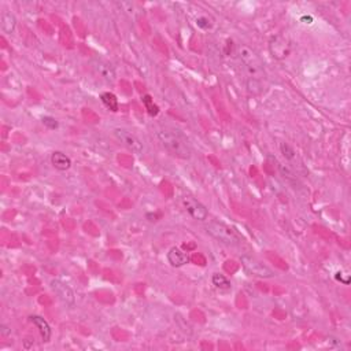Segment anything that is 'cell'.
Here are the masks:
<instances>
[{
	"label": "cell",
	"mask_w": 351,
	"mask_h": 351,
	"mask_svg": "<svg viewBox=\"0 0 351 351\" xmlns=\"http://www.w3.org/2000/svg\"><path fill=\"white\" fill-rule=\"evenodd\" d=\"M49 287H51V290L54 291V294L57 295L62 302L66 303V305H70V306L71 305H74V292H73V290H71L70 287L67 284H65L63 281L57 280V279H55V280H51Z\"/></svg>",
	"instance_id": "cell-9"
},
{
	"label": "cell",
	"mask_w": 351,
	"mask_h": 351,
	"mask_svg": "<svg viewBox=\"0 0 351 351\" xmlns=\"http://www.w3.org/2000/svg\"><path fill=\"white\" fill-rule=\"evenodd\" d=\"M269 49L273 58L276 59H284L290 55L291 53V44L288 40L283 37V36H274L270 43H269Z\"/></svg>",
	"instance_id": "cell-8"
},
{
	"label": "cell",
	"mask_w": 351,
	"mask_h": 351,
	"mask_svg": "<svg viewBox=\"0 0 351 351\" xmlns=\"http://www.w3.org/2000/svg\"><path fill=\"white\" fill-rule=\"evenodd\" d=\"M143 103H144L145 109L148 110L149 115L158 114V107L154 105V101L151 99V96H149V95H144V96H143Z\"/></svg>",
	"instance_id": "cell-18"
},
{
	"label": "cell",
	"mask_w": 351,
	"mask_h": 351,
	"mask_svg": "<svg viewBox=\"0 0 351 351\" xmlns=\"http://www.w3.org/2000/svg\"><path fill=\"white\" fill-rule=\"evenodd\" d=\"M31 321L36 325V328L39 329L40 335L43 338V342H49V339H51V327H49L48 322L40 316H32Z\"/></svg>",
	"instance_id": "cell-12"
},
{
	"label": "cell",
	"mask_w": 351,
	"mask_h": 351,
	"mask_svg": "<svg viewBox=\"0 0 351 351\" xmlns=\"http://www.w3.org/2000/svg\"><path fill=\"white\" fill-rule=\"evenodd\" d=\"M91 67L95 71V74L99 76L102 80H105L107 83H114L115 79H117L114 66L105 59H93L91 62Z\"/></svg>",
	"instance_id": "cell-7"
},
{
	"label": "cell",
	"mask_w": 351,
	"mask_h": 351,
	"mask_svg": "<svg viewBox=\"0 0 351 351\" xmlns=\"http://www.w3.org/2000/svg\"><path fill=\"white\" fill-rule=\"evenodd\" d=\"M51 163L57 170L65 171L69 170L71 167V159L66 155V154L61 153V151H55L51 155Z\"/></svg>",
	"instance_id": "cell-11"
},
{
	"label": "cell",
	"mask_w": 351,
	"mask_h": 351,
	"mask_svg": "<svg viewBox=\"0 0 351 351\" xmlns=\"http://www.w3.org/2000/svg\"><path fill=\"white\" fill-rule=\"evenodd\" d=\"M167 261L173 268H181L185 263L189 262V257L187 255V253L180 250L179 247H173L167 253Z\"/></svg>",
	"instance_id": "cell-10"
},
{
	"label": "cell",
	"mask_w": 351,
	"mask_h": 351,
	"mask_svg": "<svg viewBox=\"0 0 351 351\" xmlns=\"http://www.w3.org/2000/svg\"><path fill=\"white\" fill-rule=\"evenodd\" d=\"M102 103L113 113H117L118 111V99L115 96L114 93L111 92H103L101 95Z\"/></svg>",
	"instance_id": "cell-14"
},
{
	"label": "cell",
	"mask_w": 351,
	"mask_h": 351,
	"mask_svg": "<svg viewBox=\"0 0 351 351\" xmlns=\"http://www.w3.org/2000/svg\"><path fill=\"white\" fill-rule=\"evenodd\" d=\"M113 135L117 140L123 145L127 147L128 149H131L132 153L135 154H141L144 151V145L141 143V140L136 135H133L132 132L127 131V129H122V128H117L113 132Z\"/></svg>",
	"instance_id": "cell-5"
},
{
	"label": "cell",
	"mask_w": 351,
	"mask_h": 351,
	"mask_svg": "<svg viewBox=\"0 0 351 351\" xmlns=\"http://www.w3.org/2000/svg\"><path fill=\"white\" fill-rule=\"evenodd\" d=\"M237 54H239L241 63L244 66V70H246V74L248 77L247 80H255V81L263 83L266 74H265V69H263V62L259 58L258 54L255 53L253 48H250L248 45H240L237 49Z\"/></svg>",
	"instance_id": "cell-2"
},
{
	"label": "cell",
	"mask_w": 351,
	"mask_h": 351,
	"mask_svg": "<svg viewBox=\"0 0 351 351\" xmlns=\"http://www.w3.org/2000/svg\"><path fill=\"white\" fill-rule=\"evenodd\" d=\"M206 231L210 236H213L221 243H224V244H228V246H237L241 241L239 235L231 227L222 224V222H218V221H210L206 225Z\"/></svg>",
	"instance_id": "cell-3"
},
{
	"label": "cell",
	"mask_w": 351,
	"mask_h": 351,
	"mask_svg": "<svg viewBox=\"0 0 351 351\" xmlns=\"http://www.w3.org/2000/svg\"><path fill=\"white\" fill-rule=\"evenodd\" d=\"M240 261L243 268L246 269V272L251 276L262 277V279H270V277L274 276V272L272 269L251 255H243Z\"/></svg>",
	"instance_id": "cell-4"
},
{
	"label": "cell",
	"mask_w": 351,
	"mask_h": 351,
	"mask_svg": "<svg viewBox=\"0 0 351 351\" xmlns=\"http://www.w3.org/2000/svg\"><path fill=\"white\" fill-rule=\"evenodd\" d=\"M205 22H209V19H207V18H197V19H196L197 27L205 28V29H206V28H209V27H210V25H206Z\"/></svg>",
	"instance_id": "cell-20"
},
{
	"label": "cell",
	"mask_w": 351,
	"mask_h": 351,
	"mask_svg": "<svg viewBox=\"0 0 351 351\" xmlns=\"http://www.w3.org/2000/svg\"><path fill=\"white\" fill-rule=\"evenodd\" d=\"M211 281H213V284L218 288V290H222V291H228L232 288V284H231V281L227 279V277L224 276V274H219V273H215V274H213V279H211Z\"/></svg>",
	"instance_id": "cell-15"
},
{
	"label": "cell",
	"mask_w": 351,
	"mask_h": 351,
	"mask_svg": "<svg viewBox=\"0 0 351 351\" xmlns=\"http://www.w3.org/2000/svg\"><path fill=\"white\" fill-rule=\"evenodd\" d=\"M181 203L184 206L185 211L188 213L193 219L197 221H206L209 217V211H207L206 206L202 205L197 199L192 196H183L181 197Z\"/></svg>",
	"instance_id": "cell-6"
},
{
	"label": "cell",
	"mask_w": 351,
	"mask_h": 351,
	"mask_svg": "<svg viewBox=\"0 0 351 351\" xmlns=\"http://www.w3.org/2000/svg\"><path fill=\"white\" fill-rule=\"evenodd\" d=\"M157 137L161 141V144L167 149V153L173 157L180 159H189L192 155V149L189 145L187 137L181 132L170 129V128H162L157 132Z\"/></svg>",
	"instance_id": "cell-1"
},
{
	"label": "cell",
	"mask_w": 351,
	"mask_h": 351,
	"mask_svg": "<svg viewBox=\"0 0 351 351\" xmlns=\"http://www.w3.org/2000/svg\"><path fill=\"white\" fill-rule=\"evenodd\" d=\"M247 91L251 95H261L263 91V84L255 80H247Z\"/></svg>",
	"instance_id": "cell-16"
},
{
	"label": "cell",
	"mask_w": 351,
	"mask_h": 351,
	"mask_svg": "<svg viewBox=\"0 0 351 351\" xmlns=\"http://www.w3.org/2000/svg\"><path fill=\"white\" fill-rule=\"evenodd\" d=\"M280 149H281V154L284 155L285 159H288V161H294V159L296 158V153H295V149L292 148L290 144H287V143H281Z\"/></svg>",
	"instance_id": "cell-17"
},
{
	"label": "cell",
	"mask_w": 351,
	"mask_h": 351,
	"mask_svg": "<svg viewBox=\"0 0 351 351\" xmlns=\"http://www.w3.org/2000/svg\"><path fill=\"white\" fill-rule=\"evenodd\" d=\"M43 123L48 129H57L58 128V121L53 117H43Z\"/></svg>",
	"instance_id": "cell-19"
},
{
	"label": "cell",
	"mask_w": 351,
	"mask_h": 351,
	"mask_svg": "<svg viewBox=\"0 0 351 351\" xmlns=\"http://www.w3.org/2000/svg\"><path fill=\"white\" fill-rule=\"evenodd\" d=\"M17 27V19L11 13H3L2 14V31L10 35L13 33L14 29Z\"/></svg>",
	"instance_id": "cell-13"
}]
</instances>
